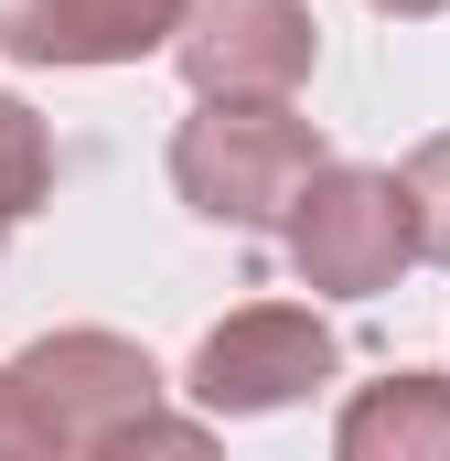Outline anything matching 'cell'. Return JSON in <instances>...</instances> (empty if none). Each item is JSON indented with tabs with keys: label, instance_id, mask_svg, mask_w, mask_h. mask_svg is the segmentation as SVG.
Instances as JSON below:
<instances>
[{
	"label": "cell",
	"instance_id": "1",
	"mask_svg": "<svg viewBox=\"0 0 450 461\" xmlns=\"http://www.w3.org/2000/svg\"><path fill=\"white\" fill-rule=\"evenodd\" d=\"M0 408H11V451H204V419L161 408V365L108 333V322H65L43 344L0 365Z\"/></svg>",
	"mask_w": 450,
	"mask_h": 461
},
{
	"label": "cell",
	"instance_id": "2",
	"mask_svg": "<svg viewBox=\"0 0 450 461\" xmlns=\"http://www.w3.org/2000/svg\"><path fill=\"white\" fill-rule=\"evenodd\" d=\"M322 129L290 108V97H204V108L172 129V194L204 215V226H290L311 172H322Z\"/></svg>",
	"mask_w": 450,
	"mask_h": 461
},
{
	"label": "cell",
	"instance_id": "3",
	"mask_svg": "<svg viewBox=\"0 0 450 461\" xmlns=\"http://www.w3.org/2000/svg\"><path fill=\"white\" fill-rule=\"evenodd\" d=\"M290 268L301 290L322 301H375L397 290V268L418 258V215H408V172H375V161H322L301 215H290Z\"/></svg>",
	"mask_w": 450,
	"mask_h": 461
},
{
	"label": "cell",
	"instance_id": "4",
	"mask_svg": "<svg viewBox=\"0 0 450 461\" xmlns=\"http://www.w3.org/2000/svg\"><path fill=\"white\" fill-rule=\"evenodd\" d=\"M343 365L333 322L322 312H301V301H247V312H225L215 333L194 344V397H204V419H268V408H301L322 375Z\"/></svg>",
	"mask_w": 450,
	"mask_h": 461
},
{
	"label": "cell",
	"instance_id": "5",
	"mask_svg": "<svg viewBox=\"0 0 450 461\" xmlns=\"http://www.w3.org/2000/svg\"><path fill=\"white\" fill-rule=\"evenodd\" d=\"M172 65L194 97H290L322 65V22L301 0H183Z\"/></svg>",
	"mask_w": 450,
	"mask_h": 461
},
{
	"label": "cell",
	"instance_id": "6",
	"mask_svg": "<svg viewBox=\"0 0 450 461\" xmlns=\"http://www.w3.org/2000/svg\"><path fill=\"white\" fill-rule=\"evenodd\" d=\"M183 0H0V54L11 65H140L172 54Z\"/></svg>",
	"mask_w": 450,
	"mask_h": 461
},
{
	"label": "cell",
	"instance_id": "7",
	"mask_svg": "<svg viewBox=\"0 0 450 461\" xmlns=\"http://www.w3.org/2000/svg\"><path fill=\"white\" fill-rule=\"evenodd\" d=\"M333 451L343 461H450V375H429V365L375 375L333 419Z\"/></svg>",
	"mask_w": 450,
	"mask_h": 461
},
{
	"label": "cell",
	"instance_id": "8",
	"mask_svg": "<svg viewBox=\"0 0 450 461\" xmlns=\"http://www.w3.org/2000/svg\"><path fill=\"white\" fill-rule=\"evenodd\" d=\"M43 194H54V129L22 108V97H0V247L32 226Z\"/></svg>",
	"mask_w": 450,
	"mask_h": 461
},
{
	"label": "cell",
	"instance_id": "9",
	"mask_svg": "<svg viewBox=\"0 0 450 461\" xmlns=\"http://www.w3.org/2000/svg\"><path fill=\"white\" fill-rule=\"evenodd\" d=\"M408 215H418V258L450 268V129L408 150Z\"/></svg>",
	"mask_w": 450,
	"mask_h": 461
},
{
	"label": "cell",
	"instance_id": "10",
	"mask_svg": "<svg viewBox=\"0 0 450 461\" xmlns=\"http://www.w3.org/2000/svg\"><path fill=\"white\" fill-rule=\"evenodd\" d=\"M375 11H397V22H429V11H450V0H375Z\"/></svg>",
	"mask_w": 450,
	"mask_h": 461
},
{
	"label": "cell",
	"instance_id": "11",
	"mask_svg": "<svg viewBox=\"0 0 450 461\" xmlns=\"http://www.w3.org/2000/svg\"><path fill=\"white\" fill-rule=\"evenodd\" d=\"M0 451H11V408H0Z\"/></svg>",
	"mask_w": 450,
	"mask_h": 461
}]
</instances>
